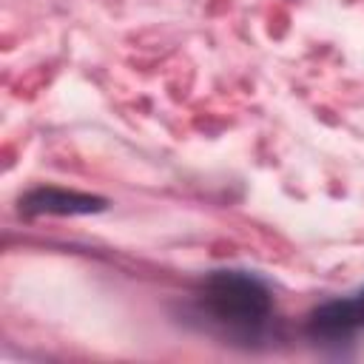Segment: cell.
<instances>
[{
	"label": "cell",
	"mask_w": 364,
	"mask_h": 364,
	"mask_svg": "<svg viewBox=\"0 0 364 364\" xmlns=\"http://www.w3.org/2000/svg\"><path fill=\"white\" fill-rule=\"evenodd\" d=\"M310 327L316 336H324V338H344L361 330L364 327V290L358 296L330 301L321 310H316L310 318Z\"/></svg>",
	"instance_id": "cell-2"
},
{
	"label": "cell",
	"mask_w": 364,
	"mask_h": 364,
	"mask_svg": "<svg viewBox=\"0 0 364 364\" xmlns=\"http://www.w3.org/2000/svg\"><path fill=\"white\" fill-rule=\"evenodd\" d=\"M199 310L219 327L239 336H256L273 316V296L267 284L242 270L210 273L196 296Z\"/></svg>",
	"instance_id": "cell-1"
},
{
	"label": "cell",
	"mask_w": 364,
	"mask_h": 364,
	"mask_svg": "<svg viewBox=\"0 0 364 364\" xmlns=\"http://www.w3.org/2000/svg\"><path fill=\"white\" fill-rule=\"evenodd\" d=\"M102 208L97 199L91 196H77V193H60V191H37L26 199V210L37 213V210H46V213H74V210H97Z\"/></svg>",
	"instance_id": "cell-3"
}]
</instances>
